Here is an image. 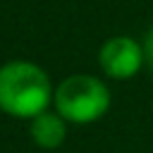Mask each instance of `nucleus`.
<instances>
[{
	"mask_svg": "<svg viewBox=\"0 0 153 153\" xmlns=\"http://www.w3.org/2000/svg\"><path fill=\"white\" fill-rule=\"evenodd\" d=\"M53 84L43 67L29 60L0 65V110L17 120H33L53 103Z\"/></svg>",
	"mask_w": 153,
	"mask_h": 153,
	"instance_id": "obj_1",
	"label": "nucleus"
},
{
	"mask_svg": "<svg viewBox=\"0 0 153 153\" xmlns=\"http://www.w3.org/2000/svg\"><path fill=\"white\" fill-rule=\"evenodd\" d=\"M112 96L103 79L93 74H69L65 76L53 93L55 110L69 124H91L98 122L110 110Z\"/></svg>",
	"mask_w": 153,
	"mask_h": 153,
	"instance_id": "obj_2",
	"label": "nucleus"
},
{
	"mask_svg": "<svg viewBox=\"0 0 153 153\" xmlns=\"http://www.w3.org/2000/svg\"><path fill=\"white\" fill-rule=\"evenodd\" d=\"M98 65L105 76L115 81H127L146 65L143 43L134 41L131 36H112L98 50Z\"/></svg>",
	"mask_w": 153,
	"mask_h": 153,
	"instance_id": "obj_3",
	"label": "nucleus"
},
{
	"mask_svg": "<svg viewBox=\"0 0 153 153\" xmlns=\"http://www.w3.org/2000/svg\"><path fill=\"white\" fill-rule=\"evenodd\" d=\"M67 120L57 112V110H43L41 115H36L33 120H29V134L31 141L38 148L45 151H55L57 146L65 143L67 139Z\"/></svg>",
	"mask_w": 153,
	"mask_h": 153,
	"instance_id": "obj_4",
	"label": "nucleus"
},
{
	"mask_svg": "<svg viewBox=\"0 0 153 153\" xmlns=\"http://www.w3.org/2000/svg\"><path fill=\"white\" fill-rule=\"evenodd\" d=\"M143 55H146V65L153 69V26L146 31V41H143Z\"/></svg>",
	"mask_w": 153,
	"mask_h": 153,
	"instance_id": "obj_5",
	"label": "nucleus"
}]
</instances>
